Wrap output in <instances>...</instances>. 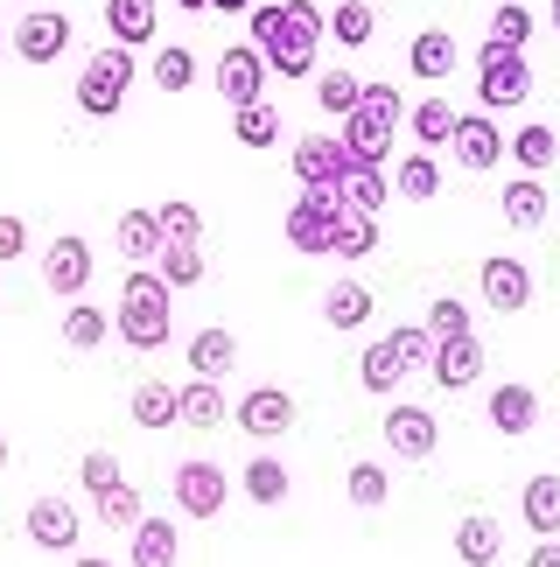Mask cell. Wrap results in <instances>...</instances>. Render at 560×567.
Listing matches in <instances>:
<instances>
[{
  "instance_id": "816d5d0a",
  "label": "cell",
  "mask_w": 560,
  "mask_h": 567,
  "mask_svg": "<svg viewBox=\"0 0 560 567\" xmlns=\"http://www.w3.org/2000/svg\"><path fill=\"white\" fill-rule=\"evenodd\" d=\"M526 567H560V533H553V539H540V547L526 554Z\"/></svg>"
},
{
  "instance_id": "9a60e30c",
  "label": "cell",
  "mask_w": 560,
  "mask_h": 567,
  "mask_svg": "<svg viewBox=\"0 0 560 567\" xmlns=\"http://www.w3.org/2000/svg\"><path fill=\"white\" fill-rule=\"evenodd\" d=\"M336 134H343V147H351V162H393V120L385 113H372V105H357V113H343L336 120Z\"/></svg>"
},
{
  "instance_id": "d6986e66",
  "label": "cell",
  "mask_w": 560,
  "mask_h": 567,
  "mask_svg": "<svg viewBox=\"0 0 560 567\" xmlns=\"http://www.w3.org/2000/svg\"><path fill=\"white\" fill-rule=\"evenodd\" d=\"M155 21H162L155 0H105V35L126 42V50H147V42H155Z\"/></svg>"
},
{
  "instance_id": "74e56055",
  "label": "cell",
  "mask_w": 560,
  "mask_h": 567,
  "mask_svg": "<svg viewBox=\"0 0 560 567\" xmlns=\"http://www.w3.org/2000/svg\"><path fill=\"white\" fill-rule=\"evenodd\" d=\"M63 343H71V351H98L105 337H113V316L105 309H92V301H77L71 316H63V330H56Z\"/></svg>"
},
{
  "instance_id": "603a6c76",
  "label": "cell",
  "mask_w": 560,
  "mask_h": 567,
  "mask_svg": "<svg viewBox=\"0 0 560 567\" xmlns=\"http://www.w3.org/2000/svg\"><path fill=\"white\" fill-rule=\"evenodd\" d=\"M456 35H448V29H421L414 42H406V63H414V78H427V84H442L448 71H456Z\"/></svg>"
},
{
  "instance_id": "30bf717a",
  "label": "cell",
  "mask_w": 560,
  "mask_h": 567,
  "mask_svg": "<svg viewBox=\"0 0 560 567\" xmlns=\"http://www.w3.org/2000/svg\"><path fill=\"white\" fill-rule=\"evenodd\" d=\"M385 449L400 455V463H427V455L442 449V427L427 406H385Z\"/></svg>"
},
{
  "instance_id": "4fadbf2b",
  "label": "cell",
  "mask_w": 560,
  "mask_h": 567,
  "mask_svg": "<svg viewBox=\"0 0 560 567\" xmlns=\"http://www.w3.org/2000/svg\"><path fill=\"white\" fill-rule=\"evenodd\" d=\"M448 147H456V168H469V176H484V168L505 162V134H498V120H490V113H463Z\"/></svg>"
},
{
  "instance_id": "9f6ffc18",
  "label": "cell",
  "mask_w": 560,
  "mask_h": 567,
  "mask_svg": "<svg viewBox=\"0 0 560 567\" xmlns=\"http://www.w3.org/2000/svg\"><path fill=\"white\" fill-rule=\"evenodd\" d=\"M71 567H113V560H71Z\"/></svg>"
},
{
  "instance_id": "ba28073f",
  "label": "cell",
  "mask_w": 560,
  "mask_h": 567,
  "mask_svg": "<svg viewBox=\"0 0 560 567\" xmlns=\"http://www.w3.org/2000/svg\"><path fill=\"white\" fill-rule=\"evenodd\" d=\"M218 99L239 113V105L252 99H267V56L252 50V42H231V50L218 56Z\"/></svg>"
},
{
  "instance_id": "7a4b0ae2",
  "label": "cell",
  "mask_w": 560,
  "mask_h": 567,
  "mask_svg": "<svg viewBox=\"0 0 560 567\" xmlns=\"http://www.w3.org/2000/svg\"><path fill=\"white\" fill-rule=\"evenodd\" d=\"M168 280L162 274H147V267H134L120 280V309H113V330L134 343V351H162L168 343Z\"/></svg>"
},
{
  "instance_id": "ee69618b",
  "label": "cell",
  "mask_w": 560,
  "mask_h": 567,
  "mask_svg": "<svg viewBox=\"0 0 560 567\" xmlns=\"http://www.w3.org/2000/svg\"><path fill=\"white\" fill-rule=\"evenodd\" d=\"M490 42H498V50H526L532 42V14L519 0H498V8H490Z\"/></svg>"
},
{
  "instance_id": "ac0fdd59",
  "label": "cell",
  "mask_w": 560,
  "mask_h": 567,
  "mask_svg": "<svg viewBox=\"0 0 560 567\" xmlns=\"http://www.w3.org/2000/svg\"><path fill=\"white\" fill-rule=\"evenodd\" d=\"M176 554H183L176 518H147L141 512V526L126 533V560H134V567H176Z\"/></svg>"
},
{
  "instance_id": "d4e9b609",
  "label": "cell",
  "mask_w": 560,
  "mask_h": 567,
  "mask_svg": "<svg viewBox=\"0 0 560 567\" xmlns=\"http://www.w3.org/2000/svg\"><path fill=\"white\" fill-rule=\"evenodd\" d=\"M176 421H183V427H225V385H218V379L176 385Z\"/></svg>"
},
{
  "instance_id": "681fc988",
  "label": "cell",
  "mask_w": 560,
  "mask_h": 567,
  "mask_svg": "<svg viewBox=\"0 0 560 567\" xmlns=\"http://www.w3.org/2000/svg\"><path fill=\"white\" fill-rule=\"evenodd\" d=\"M357 105H372V113H385V120H406V99H400V84H364V92H357Z\"/></svg>"
},
{
  "instance_id": "8d00e7d4",
  "label": "cell",
  "mask_w": 560,
  "mask_h": 567,
  "mask_svg": "<svg viewBox=\"0 0 560 567\" xmlns=\"http://www.w3.org/2000/svg\"><path fill=\"white\" fill-rule=\"evenodd\" d=\"M330 252H336V259H372V252H378V217H372V210H343Z\"/></svg>"
},
{
  "instance_id": "5b68a950",
  "label": "cell",
  "mask_w": 560,
  "mask_h": 567,
  "mask_svg": "<svg viewBox=\"0 0 560 567\" xmlns=\"http://www.w3.org/2000/svg\"><path fill=\"white\" fill-rule=\"evenodd\" d=\"M225 497H231L225 463H210V455H183V463H176V505H183V518H218Z\"/></svg>"
},
{
  "instance_id": "836d02e7",
  "label": "cell",
  "mask_w": 560,
  "mask_h": 567,
  "mask_svg": "<svg viewBox=\"0 0 560 567\" xmlns=\"http://www.w3.org/2000/svg\"><path fill=\"white\" fill-rule=\"evenodd\" d=\"M126 413H134V427H176V385H168V379H141L134 400H126Z\"/></svg>"
},
{
  "instance_id": "83f0119b",
  "label": "cell",
  "mask_w": 560,
  "mask_h": 567,
  "mask_svg": "<svg viewBox=\"0 0 560 567\" xmlns=\"http://www.w3.org/2000/svg\"><path fill=\"white\" fill-rule=\"evenodd\" d=\"M519 512H526V526L540 533V539L560 533V476H553V470H540V476L519 491Z\"/></svg>"
},
{
  "instance_id": "1f68e13d",
  "label": "cell",
  "mask_w": 560,
  "mask_h": 567,
  "mask_svg": "<svg viewBox=\"0 0 560 567\" xmlns=\"http://www.w3.org/2000/svg\"><path fill=\"white\" fill-rule=\"evenodd\" d=\"M147 78H155V92H162V99H183L189 84H197V56H189L183 42H168V50L147 56Z\"/></svg>"
},
{
  "instance_id": "b9f144b4",
  "label": "cell",
  "mask_w": 560,
  "mask_h": 567,
  "mask_svg": "<svg viewBox=\"0 0 560 567\" xmlns=\"http://www.w3.org/2000/svg\"><path fill=\"white\" fill-rule=\"evenodd\" d=\"M427 337H435V343H448V337H477V322H469V301L435 295V301H427Z\"/></svg>"
},
{
  "instance_id": "d590c367",
  "label": "cell",
  "mask_w": 560,
  "mask_h": 567,
  "mask_svg": "<svg viewBox=\"0 0 560 567\" xmlns=\"http://www.w3.org/2000/svg\"><path fill=\"white\" fill-rule=\"evenodd\" d=\"M92 512H98L105 533H134V526H141V491L120 476V484H105V491L92 497Z\"/></svg>"
},
{
  "instance_id": "4dcf8cb0",
  "label": "cell",
  "mask_w": 560,
  "mask_h": 567,
  "mask_svg": "<svg viewBox=\"0 0 560 567\" xmlns=\"http://www.w3.org/2000/svg\"><path fill=\"white\" fill-rule=\"evenodd\" d=\"M393 189L406 196V204H435V196H442V162L427 155V147L406 155V162H393Z\"/></svg>"
},
{
  "instance_id": "52a82bcc",
  "label": "cell",
  "mask_w": 560,
  "mask_h": 567,
  "mask_svg": "<svg viewBox=\"0 0 560 567\" xmlns=\"http://www.w3.org/2000/svg\"><path fill=\"white\" fill-rule=\"evenodd\" d=\"M336 217H343L336 189H301V204L288 210V246L322 259V252H330V238H336Z\"/></svg>"
},
{
  "instance_id": "e575fe53",
  "label": "cell",
  "mask_w": 560,
  "mask_h": 567,
  "mask_svg": "<svg viewBox=\"0 0 560 567\" xmlns=\"http://www.w3.org/2000/svg\"><path fill=\"white\" fill-rule=\"evenodd\" d=\"M231 364H239V343H231L225 330H197V337H189V372H197V379H225Z\"/></svg>"
},
{
  "instance_id": "c3c4849f",
  "label": "cell",
  "mask_w": 560,
  "mask_h": 567,
  "mask_svg": "<svg viewBox=\"0 0 560 567\" xmlns=\"http://www.w3.org/2000/svg\"><path fill=\"white\" fill-rule=\"evenodd\" d=\"M77 476H84V491H105V484H120V463H113V449H92V455H84V463H77Z\"/></svg>"
},
{
  "instance_id": "ffe728a7",
  "label": "cell",
  "mask_w": 560,
  "mask_h": 567,
  "mask_svg": "<svg viewBox=\"0 0 560 567\" xmlns=\"http://www.w3.org/2000/svg\"><path fill=\"white\" fill-rule=\"evenodd\" d=\"M385 196H393V176H385V168L378 162H351V168H343V183H336V204L343 210H385Z\"/></svg>"
},
{
  "instance_id": "e0dca14e",
  "label": "cell",
  "mask_w": 560,
  "mask_h": 567,
  "mask_svg": "<svg viewBox=\"0 0 560 567\" xmlns=\"http://www.w3.org/2000/svg\"><path fill=\"white\" fill-rule=\"evenodd\" d=\"M29 539L42 554H71L77 547V505H63V497H35V505H29Z\"/></svg>"
},
{
  "instance_id": "ab89813d",
  "label": "cell",
  "mask_w": 560,
  "mask_h": 567,
  "mask_svg": "<svg viewBox=\"0 0 560 567\" xmlns=\"http://www.w3.org/2000/svg\"><path fill=\"white\" fill-rule=\"evenodd\" d=\"M231 134H239V147H273L280 141V113H273L267 99H252V105L231 113Z\"/></svg>"
},
{
  "instance_id": "8fae6325",
  "label": "cell",
  "mask_w": 560,
  "mask_h": 567,
  "mask_svg": "<svg viewBox=\"0 0 560 567\" xmlns=\"http://www.w3.org/2000/svg\"><path fill=\"white\" fill-rule=\"evenodd\" d=\"M42 280H50V295L77 301L84 288H92V246H84L77 231H63L50 252H42Z\"/></svg>"
},
{
  "instance_id": "6f0895ef",
  "label": "cell",
  "mask_w": 560,
  "mask_h": 567,
  "mask_svg": "<svg viewBox=\"0 0 560 567\" xmlns=\"http://www.w3.org/2000/svg\"><path fill=\"white\" fill-rule=\"evenodd\" d=\"M553 35H560V0H553Z\"/></svg>"
},
{
  "instance_id": "60d3db41",
  "label": "cell",
  "mask_w": 560,
  "mask_h": 567,
  "mask_svg": "<svg viewBox=\"0 0 560 567\" xmlns=\"http://www.w3.org/2000/svg\"><path fill=\"white\" fill-rule=\"evenodd\" d=\"M372 29H378V14L364 8V0H336V8H330V35L343 42V50H364Z\"/></svg>"
},
{
  "instance_id": "7dc6e473",
  "label": "cell",
  "mask_w": 560,
  "mask_h": 567,
  "mask_svg": "<svg viewBox=\"0 0 560 567\" xmlns=\"http://www.w3.org/2000/svg\"><path fill=\"white\" fill-rule=\"evenodd\" d=\"M155 217H162V238H197V231H204V210L189 204V196H168Z\"/></svg>"
},
{
  "instance_id": "484cf974",
  "label": "cell",
  "mask_w": 560,
  "mask_h": 567,
  "mask_svg": "<svg viewBox=\"0 0 560 567\" xmlns=\"http://www.w3.org/2000/svg\"><path fill=\"white\" fill-rule=\"evenodd\" d=\"M456 105H448L442 92L435 99H421V105H406V126H414V141L427 147V155H435V147H448V141H456Z\"/></svg>"
},
{
  "instance_id": "5bb4252c",
  "label": "cell",
  "mask_w": 560,
  "mask_h": 567,
  "mask_svg": "<svg viewBox=\"0 0 560 567\" xmlns=\"http://www.w3.org/2000/svg\"><path fill=\"white\" fill-rule=\"evenodd\" d=\"M477 280H484V301L498 316H519L526 301H532V274H526V259H505V252H490L484 267H477Z\"/></svg>"
},
{
  "instance_id": "f5cc1de1",
  "label": "cell",
  "mask_w": 560,
  "mask_h": 567,
  "mask_svg": "<svg viewBox=\"0 0 560 567\" xmlns=\"http://www.w3.org/2000/svg\"><path fill=\"white\" fill-rule=\"evenodd\" d=\"M204 8H218V14H252V0H204Z\"/></svg>"
},
{
  "instance_id": "277c9868",
  "label": "cell",
  "mask_w": 560,
  "mask_h": 567,
  "mask_svg": "<svg viewBox=\"0 0 560 567\" xmlns=\"http://www.w3.org/2000/svg\"><path fill=\"white\" fill-rule=\"evenodd\" d=\"M526 92H532L526 50H498V42H484V50H477V99H484V113H519Z\"/></svg>"
},
{
  "instance_id": "11a10c76",
  "label": "cell",
  "mask_w": 560,
  "mask_h": 567,
  "mask_svg": "<svg viewBox=\"0 0 560 567\" xmlns=\"http://www.w3.org/2000/svg\"><path fill=\"white\" fill-rule=\"evenodd\" d=\"M176 8H183V14H204V0H176Z\"/></svg>"
},
{
  "instance_id": "7402d4cb",
  "label": "cell",
  "mask_w": 560,
  "mask_h": 567,
  "mask_svg": "<svg viewBox=\"0 0 560 567\" xmlns=\"http://www.w3.org/2000/svg\"><path fill=\"white\" fill-rule=\"evenodd\" d=\"M456 560H463V567H498V560H505V533H498V518L469 512L463 526H456Z\"/></svg>"
},
{
  "instance_id": "f35d334b",
  "label": "cell",
  "mask_w": 560,
  "mask_h": 567,
  "mask_svg": "<svg viewBox=\"0 0 560 567\" xmlns=\"http://www.w3.org/2000/svg\"><path fill=\"white\" fill-rule=\"evenodd\" d=\"M155 259H162V280H168V288H197V280H204V252H197V238H168Z\"/></svg>"
},
{
  "instance_id": "d6a6232c",
  "label": "cell",
  "mask_w": 560,
  "mask_h": 567,
  "mask_svg": "<svg viewBox=\"0 0 560 567\" xmlns=\"http://www.w3.org/2000/svg\"><path fill=\"white\" fill-rule=\"evenodd\" d=\"M239 491L252 497V505H288V470H280V455H252V463L239 470Z\"/></svg>"
},
{
  "instance_id": "f907efd6",
  "label": "cell",
  "mask_w": 560,
  "mask_h": 567,
  "mask_svg": "<svg viewBox=\"0 0 560 567\" xmlns=\"http://www.w3.org/2000/svg\"><path fill=\"white\" fill-rule=\"evenodd\" d=\"M21 252H29V225H21V217H0V267H14Z\"/></svg>"
},
{
  "instance_id": "3957f363",
  "label": "cell",
  "mask_w": 560,
  "mask_h": 567,
  "mask_svg": "<svg viewBox=\"0 0 560 567\" xmlns=\"http://www.w3.org/2000/svg\"><path fill=\"white\" fill-rule=\"evenodd\" d=\"M134 71H141V56L126 50V42H105V50H98V56L77 71V113H92V120H113V113H126Z\"/></svg>"
},
{
  "instance_id": "cb8c5ba5",
  "label": "cell",
  "mask_w": 560,
  "mask_h": 567,
  "mask_svg": "<svg viewBox=\"0 0 560 567\" xmlns=\"http://www.w3.org/2000/svg\"><path fill=\"white\" fill-rule=\"evenodd\" d=\"M414 372V364L400 358V343L393 337H372L364 343V358H357V379H364V392H400V379Z\"/></svg>"
},
{
  "instance_id": "f6af8a7d",
  "label": "cell",
  "mask_w": 560,
  "mask_h": 567,
  "mask_svg": "<svg viewBox=\"0 0 560 567\" xmlns=\"http://www.w3.org/2000/svg\"><path fill=\"white\" fill-rule=\"evenodd\" d=\"M357 92H364V78H351V71H322L315 78V105H322V113H357Z\"/></svg>"
},
{
  "instance_id": "f546056e",
  "label": "cell",
  "mask_w": 560,
  "mask_h": 567,
  "mask_svg": "<svg viewBox=\"0 0 560 567\" xmlns=\"http://www.w3.org/2000/svg\"><path fill=\"white\" fill-rule=\"evenodd\" d=\"M505 225H511V231H540V225H547V183H540V176L505 183Z\"/></svg>"
},
{
  "instance_id": "8992f818",
  "label": "cell",
  "mask_w": 560,
  "mask_h": 567,
  "mask_svg": "<svg viewBox=\"0 0 560 567\" xmlns=\"http://www.w3.org/2000/svg\"><path fill=\"white\" fill-rule=\"evenodd\" d=\"M8 50L21 63H56L63 50H71V14H63V8H29L8 29Z\"/></svg>"
},
{
  "instance_id": "7c38bea8",
  "label": "cell",
  "mask_w": 560,
  "mask_h": 567,
  "mask_svg": "<svg viewBox=\"0 0 560 567\" xmlns=\"http://www.w3.org/2000/svg\"><path fill=\"white\" fill-rule=\"evenodd\" d=\"M231 421H239L252 442H273V434H288V427H294V392H280V385H252Z\"/></svg>"
},
{
  "instance_id": "f1b7e54d",
  "label": "cell",
  "mask_w": 560,
  "mask_h": 567,
  "mask_svg": "<svg viewBox=\"0 0 560 567\" xmlns=\"http://www.w3.org/2000/svg\"><path fill=\"white\" fill-rule=\"evenodd\" d=\"M322 322H330V330H364V322H372V288H364V280H336V288L322 295Z\"/></svg>"
},
{
  "instance_id": "9c48e42d",
  "label": "cell",
  "mask_w": 560,
  "mask_h": 567,
  "mask_svg": "<svg viewBox=\"0 0 560 567\" xmlns=\"http://www.w3.org/2000/svg\"><path fill=\"white\" fill-rule=\"evenodd\" d=\"M343 168H351L343 134H301L294 141V176H301V189H336Z\"/></svg>"
},
{
  "instance_id": "6da1fadb",
  "label": "cell",
  "mask_w": 560,
  "mask_h": 567,
  "mask_svg": "<svg viewBox=\"0 0 560 567\" xmlns=\"http://www.w3.org/2000/svg\"><path fill=\"white\" fill-rule=\"evenodd\" d=\"M322 35H330V8H315V0H267V8H252V50L280 78H315Z\"/></svg>"
},
{
  "instance_id": "2e32d148",
  "label": "cell",
  "mask_w": 560,
  "mask_h": 567,
  "mask_svg": "<svg viewBox=\"0 0 560 567\" xmlns=\"http://www.w3.org/2000/svg\"><path fill=\"white\" fill-rule=\"evenodd\" d=\"M427 372H435L442 392H469V385L484 379V343H477V337H448V343H435Z\"/></svg>"
},
{
  "instance_id": "bcb514c9",
  "label": "cell",
  "mask_w": 560,
  "mask_h": 567,
  "mask_svg": "<svg viewBox=\"0 0 560 567\" xmlns=\"http://www.w3.org/2000/svg\"><path fill=\"white\" fill-rule=\"evenodd\" d=\"M553 155H560L553 126H519V134H511V162L519 168H553Z\"/></svg>"
},
{
  "instance_id": "44dd1931",
  "label": "cell",
  "mask_w": 560,
  "mask_h": 567,
  "mask_svg": "<svg viewBox=\"0 0 560 567\" xmlns=\"http://www.w3.org/2000/svg\"><path fill=\"white\" fill-rule=\"evenodd\" d=\"M484 413H490L498 434H532V421H540V392H532V385H498L484 400Z\"/></svg>"
},
{
  "instance_id": "7bdbcfd3",
  "label": "cell",
  "mask_w": 560,
  "mask_h": 567,
  "mask_svg": "<svg viewBox=\"0 0 560 567\" xmlns=\"http://www.w3.org/2000/svg\"><path fill=\"white\" fill-rule=\"evenodd\" d=\"M343 491H351L357 512H378L385 497H393V476H385L378 463H351V476H343Z\"/></svg>"
},
{
  "instance_id": "4316f807",
  "label": "cell",
  "mask_w": 560,
  "mask_h": 567,
  "mask_svg": "<svg viewBox=\"0 0 560 567\" xmlns=\"http://www.w3.org/2000/svg\"><path fill=\"white\" fill-rule=\"evenodd\" d=\"M113 238H120V252L134 259V267H147L168 238H162V217L155 210H120V225H113Z\"/></svg>"
},
{
  "instance_id": "db71d44e",
  "label": "cell",
  "mask_w": 560,
  "mask_h": 567,
  "mask_svg": "<svg viewBox=\"0 0 560 567\" xmlns=\"http://www.w3.org/2000/svg\"><path fill=\"white\" fill-rule=\"evenodd\" d=\"M8 463H14V449H8V434H0V476H8Z\"/></svg>"
}]
</instances>
